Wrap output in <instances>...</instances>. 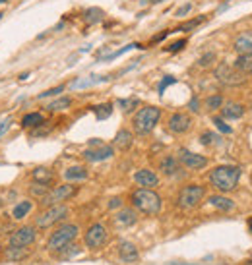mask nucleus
I'll use <instances>...</instances> for the list:
<instances>
[{
    "mask_svg": "<svg viewBox=\"0 0 252 265\" xmlns=\"http://www.w3.org/2000/svg\"><path fill=\"white\" fill-rule=\"evenodd\" d=\"M239 178H241V168L235 166V165H221V166H216L212 172H210V182L216 190H219L221 194L225 192H233L239 184Z\"/></svg>",
    "mask_w": 252,
    "mask_h": 265,
    "instance_id": "nucleus-1",
    "label": "nucleus"
},
{
    "mask_svg": "<svg viewBox=\"0 0 252 265\" xmlns=\"http://www.w3.org/2000/svg\"><path fill=\"white\" fill-rule=\"evenodd\" d=\"M132 205L144 215H157L163 207L161 196L153 192V188H138L132 192Z\"/></svg>",
    "mask_w": 252,
    "mask_h": 265,
    "instance_id": "nucleus-2",
    "label": "nucleus"
},
{
    "mask_svg": "<svg viewBox=\"0 0 252 265\" xmlns=\"http://www.w3.org/2000/svg\"><path fill=\"white\" fill-rule=\"evenodd\" d=\"M159 118H161V109H159V107H151V105H149V107H142V109L134 115V118H132L134 132L138 133V135L149 133L157 126Z\"/></svg>",
    "mask_w": 252,
    "mask_h": 265,
    "instance_id": "nucleus-3",
    "label": "nucleus"
},
{
    "mask_svg": "<svg viewBox=\"0 0 252 265\" xmlns=\"http://www.w3.org/2000/svg\"><path fill=\"white\" fill-rule=\"evenodd\" d=\"M76 236H78V227L76 225H64V227H60L58 231L53 232V236L47 242V248L51 252H60L62 248L72 244L76 240Z\"/></svg>",
    "mask_w": 252,
    "mask_h": 265,
    "instance_id": "nucleus-4",
    "label": "nucleus"
},
{
    "mask_svg": "<svg viewBox=\"0 0 252 265\" xmlns=\"http://www.w3.org/2000/svg\"><path fill=\"white\" fill-rule=\"evenodd\" d=\"M206 196V188L200 186V184H188L184 186L180 192H179V198H177V203L180 209H194L202 198Z\"/></svg>",
    "mask_w": 252,
    "mask_h": 265,
    "instance_id": "nucleus-5",
    "label": "nucleus"
},
{
    "mask_svg": "<svg viewBox=\"0 0 252 265\" xmlns=\"http://www.w3.org/2000/svg\"><path fill=\"white\" fill-rule=\"evenodd\" d=\"M78 194V188L72 186V184H62V186H56L53 190L47 192V196L41 199L43 205L51 207V205H60L62 201H68L70 198H74Z\"/></svg>",
    "mask_w": 252,
    "mask_h": 265,
    "instance_id": "nucleus-6",
    "label": "nucleus"
},
{
    "mask_svg": "<svg viewBox=\"0 0 252 265\" xmlns=\"http://www.w3.org/2000/svg\"><path fill=\"white\" fill-rule=\"evenodd\" d=\"M68 207L66 205H51L45 213H41L37 219H35V225L39 227V229H49V227H53V225H56V223H60L62 219H66L68 217Z\"/></svg>",
    "mask_w": 252,
    "mask_h": 265,
    "instance_id": "nucleus-7",
    "label": "nucleus"
},
{
    "mask_svg": "<svg viewBox=\"0 0 252 265\" xmlns=\"http://www.w3.org/2000/svg\"><path fill=\"white\" fill-rule=\"evenodd\" d=\"M216 78H217V82H221L223 85H229V87L245 83V74H241L235 66H229V64H219L216 68Z\"/></svg>",
    "mask_w": 252,
    "mask_h": 265,
    "instance_id": "nucleus-8",
    "label": "nucleus"
},
{
    "mask_svg": "<svg viewBox=\"0 0 252 265\" xmlns=\"http://www.w3.org/2000/svg\"><path fill=\"white\" fill-rule=\"evenodd\" d=\"M107 240H109V234H107V229H105V225H101V223H95V225H91V227L88 229L86 236H84V242H86V246H88V248H91V250H97V248H101V246H103Z\"/></svg>",
    "mask_w": 252,
    "mask_h": 265,
    "instance_id": "nucleus-9",
    "label": "nucleus"
},
{
    "mask_svg": "<svg viewBox=\"0 0 252 265\" xmlns=\"http://www.w3.org/2000/svg\"><path fill=\"white\" fill-rule=\"evenodd\" d=\"M35 236H37V232H35L33 227H21V229L12 232L10 246H14V248H27L29 244L35 242Z\"/></svg>",
    "mask_w": 252,
    "mask_h": 265,
    "instance_id": "nucleus-10",
    "label": "nucleus"
},
{
    "mask_svg": "<svg viewBox=\"0 0 252 265\" xmlns=\"http://www.w3.org/2000/svg\"><path fill=\"white\" fill-rule=\"evenodd\" d=\"M177 159L180 161V165H182V166L192 168V170H200V168H204V166L208 165V159H206L204 155L192 153V151H188V149H179Z\"/></svg>",
    "mask_w": 252,
    "mask_h": 265,
    "instance_id": "nucleus-11",
    "label": "nucleus"
},
{
    "mask_svg": "<svg viewBox=\"0 0 252 265\" xmlns=\"http://www.w3.org/2000/svg\"><path fill=\"white\" fill-rule=\"evenodd\" d=\"M190 126H192V118H190L186 113H175V115H171L169 120H167L169 132L177 133V135L186 133L190 130Z\"/></svg>",
    "mask_w": 252,
    "mask_h": 265,
    "instance_id": "nucleus-12",
    "label": "nucleus"
},
{
    "mask_svg": "<svg viewBox=\"0 0 252 265\" xmlns=\"http://www.w3.org/2000/svg\"><path fill=\"white\" fill-rule=\"evenodd\" d=\"M113 147L109 145H99L97 149H86L84 151V159L90 161V163H101V161H107L113 157Z\"/></svg>",
    "mask_w": 252,
    "mask_h": 265,
    "instance_id": "nucleus-13",
    "label": "nucleus"
},
{
    "mask_svg": "<svg viewBox=\"0 0 252 265\" xmlns=\"http://www.w3.org/2000/svg\"><path fill=\"white\" fill-rule=\"evenodd\" d=\"M134 182H136L138 186H142V188H155V186L159 184V178H157V174H155L153 170H149V168H140V170L134 172Z\"/></svg>",
    "mask_w": 252,
    "mask_h": 265,
    "instance_id": "nucleus-14",
    "label": "nucleus"
},
{
    "mask_svg": "<svg viewBox=\"0 0 252 265\" xmlns=\"http://www.w3.org/2000/svg\"><path fill=\"white\" fill-rule=\"evenodd\" d=\"M136 221H138V215H136L134 209H121V211L113 217V225H115L117 229H128V227L136 225Z\"/></svg>",
    "mask_w": 252,
    "mask_h": 265,
    "instance_id": "nucleus-15",
    "label": "nucleus"
},
{
    "mask_svg": "<svg viewBox=\"0 0 252 265\" xmlns=\"http://www.w3.org/2000/svg\"><path fill=\"white\" fill-rule=\"evenodd\" d=\"M159 170H161L165 176H177V172L180 170V161H179L175 155H165V157L159 161Z\"/></svg>",
    "mask_w": 252,
    "mask_h": 265,
    "instance_id": "nucleus-16",
    "label": "nucleus"
},
{
    "mask_svg": "<svg viewBox=\"0 0 252 265\" xmlns=\"http://www.w3.org/2000/svg\"><path fill=\"white\" fill-rule=\"evenodd\" d=\"M233 49H235L237 54H252V31L241 33V35L235 39Z\"/></svg>",
    "mask_w": 252,
    "mask_h": 265,
    "instance_id": "nucleus-17",
    "label": "nucleus"
},
{
    "mask_svg": "<svg viewBox=\"0 0 252 265\" xmlns=\"http://www.w3.org/2000/svg\"><path fill=\"white\" fill-rule=\"evenodd\" d=\"M119 256H121V260H123L125 264H132V262L138 260V250H136V246H134L132 242L123 240V242L119 244Z\"/></svg>",
    "mask_w": 252,
    "mask_h": 265,
    "instance_id": "nucleus-18",
    "label": "nucleus"
},
{
    "mask_svg": "<svg viewBox=\"0 0 252 265\" xmlns=\"http://www.w3.org/2000/svg\"><path fill=\"white\" fill-rule=\"evenodd\" d=\"M245 115V107L239 105V103H227V105H221V116L227 118V120H237Z\"/></svg>",
    "mask_w": 252,
    "mask_h": 265,
    "instance_id": "nucleus-19",
    "label": "nucleus"
},
{
    "mask_svg": "<svg viewBox=\"0 0 252 265\" xmlns=\"http://www.w3.org/2000/svg\"><path fill=\"white\" fill-rule=\"evenodd\" d=\"M31 178L35 180V182H39V184H53V180H54V172L51 170V168H47V166H35L33 170H31Z\"/></svg>",
    "mask_w": 252,
    "mask_h": 265,
    "instance_id": "nucleus-20",
    "label": "nucleus"
},
{
    "mask_svg": "<svg viewBox=\"0 0 252 265\" xmlns=\"http://www.w3.org/2000/svg\"><path fill=\"white\" fill-rule=\"evenodd\" d=\"M208 201H210L212 207H216L219 211H233L235 209V201L229 199V198H225V196H212Z\"/></svg>",
    "mask_w": 252,
    "mask_h": 265,
    "instance_id": "nucleus-21",
    "label": "nucleus"
},
{
    "mask_svg": "<svg viewBox=\"0 0 252 265\" xmlns=\"http://www.w3.org/2000/svg\"><path fill=\"white\" fill-rule=\"evenodd\" d=\"M64 178L68 182H80L88 178V168L86 166H70L64 170Z\"/></svg>",
    "mask_w": 252,
    "mask_h": 265,
    "instance_id": "nucleus-22",
    "label": "nucleus"
},
{
    "mask_svg": "<svg viewBox=\"0 0 252 265\" xmlns=\"http://www.w3.org/2000/svg\"><path fill=\"white\" fill-rule=\"evenodd\" d=\"M132 143H134V135L130 130H119V133L115 135V147H119V149H130L132 147Z\"/></svg>",
    "mask_w": 252,
    "mask_h": 265,
    "instance_id": "nucleus-23",
    "label": "nucleus"
},
{
    "mask_svg": "<svg viewBox=\"0 0 252 265\" xmlns=\"http://www.w3.org/2000/svg\"><path fill=\"white\" fill-rule=\"evenodd\" d=\"M105 17V12L101 10V8H88L86 12H84V21H86V25H95V23H99L101 19Z\"/></svg>",
    "mask_w": 252,
    "mask_h": 265,
    "instance_id": "nucleus-24",
    "label": "nucleus"
},
{
    "mask_svg": "<svg viewBox=\"0 0 252 265\" xmlns=\"http://www.w3.org/2000/svg\"><path fill=\"white\" fill-rule=\"evenodd\" d=\"M241 74H252V54H239L235 64H233Z\"/></svg>",
    "mask_w": 252,
    "mask_h": 265,
    "instance_id": "nucleus-25",
    "label": "nucleus"
},
{
    "mask_svg": "<svg viewBox=\"0 0 252 265\" xmlns=\"http://www.w3.org/2000/svg\"><path fill=\"white\" fill-rule=\"evenodd\" d=\"M41 124H45V118H43L41 113H29V115H25L21 118V126L23 128H37Z\"/></svg>",
    "mask_w": 252,
    "mask_h": 265,
    "instance_id": "nucleus-26",
    "label": "nucleus"
},
{
    "mask_svg": "<svg viewBox=\"0 0 252 265\" xmlns=\"http://www.w3.org/2000/svg\"><path fill=\"white\" fill-rule=\"evenodd\" d=\"M31 207H33V203H31L29 199H23V201H19V203L14 207V211H12V217L19 221V219L27 217V213L31 211Z\"/></svg>",
    "mask_w": 252,
    "mask_h": 265,
    "instance_id": "nucleus-27",
    "label": "nucleus"
},
{
    "mask_svg": "<svg viewBox=\"0 0 252 265\" xmlns=\"http://www.w3.org/2000/svg\"><path fill=\"white\" fill-rule=\"evenodd\" d=\"M70 105H72V99H70V97H60V99L49 103V105H47V111H51V113H58V111L68 109Z\"/></svg>",
    "mask_w": 252,
    "mask_h": 265,
    "instance_id": "nucleus-28",
    "label": "nucleus"
},
{
    "mask_svg": "<svg viewBox=\"0 0 252 265\" xmlns=\"http://www.w3.org/2000/svg\"><path fill=\"white\" fill-rule=\"evenodd\" d=\"M49 190H51V186H47V184H39V182H35V184L29 186V194H31L33 198H39V199H43V198L47 196Z\"/></svg>",
    "mask_w": 252,
    "mask_h": 265,
    "instance_id": "nucleus-29",
    "label": "nucleus"
},
{
    "mask_svg": "<svg viewBox=\"0 0 252 265\" xmlns=\"http://www.w3.org/2000/svg\"><path fill=\"white\" fill-rule=\"evenodd\" d=\"M93 113H95V116H97L99 120H105V118L111 116V113H113V105H111V103L97 105V107H93Z\"/></svg>",
    "mask_w": 252,
    "mask_h": 265,
    "instance_id": "nucleus-30",
    "label": "nucleus"
},
{
    "mask_svg": "<svg viewBox=\"0 0 252 265\" xmlns=\"http://www.w3.org/2000/svg\"><path fill=\"white\" fill-rule=\"evenodd\" d=\"M221 105H223V97L221 95H210L206 99V109L208 111H217V109H221Z\"/></svg>",
    "mask_w": 252,
    "mask_h": 265,
    "instance_id": "nucleus-31",
    "label": "nucleus"
},
{
    "mask_svg": "<svg viewBox=\"0 0 252 265\" xmlns=\"http://www.w3.org/2000/svg\"><path fill=\"white\" fill-rule=\"evenodd\" d=\"M217 60V56H216V52H204L200 58H198V66H202V68H208V66H212L214 62Z\"/></svg>",
    "mask_w": 252,
    "mask_h": 265,
    "instance_id": "nucleus-32",
    "label": "nucleus"
},
{
    "mask_svg": "<svg viewBox=\"0 0 252 265\" xmlns=\"http://www.w3.org/2000/svg\"><path fill=\"white\" fill-rule=\"evenodd\" d=\"M125 113H130V111H134L136 107H138V99L136 97H132V99H119V103H117Z\"/></svg>",
    "mask_w": 252,
    "mask_h": 265,
    "instance_id": "nucleus-33",
    "label": "nucleus"
},
{
    "mask_svg": "<svg viewBox=\"0 0 252 265\" xmlns=\"http://www.w3.org/2000/svg\"><path fill=\"white\" fill-rule=\"evenodd\" d=\"M136 47H140L138 43H132V45H126V47H123L121 50H115V52H111V54H107L103 60H113V58H119L121 54H125V52H128V50H132V49H136Z\"/></svg>",
    "mask_w": 252,
    "mask_h": 265,
    "instance_id": "nucleus-34",
    "label": "nucleus"
},
{
    "mask_svg": "<svg viewBox=\"0 0 252 265\" xmlns=\"http://www.w3.org/2000/svg\"><path fill=\"white\" fill-rule=\"evenodd\" d=\"M204 21V17H196V19H190V21H186V23H182V25H179L175 31H190V29H194L198 23H202Z\"/></svg>",
    "mask_w": 252,
    "mask_h": 265,
    "instance_id": "nucleus-35",
    "label": "nucleus"
},
{
    "mask_svg": "<svg viewBox=\"0 0 252 265\" xmlns=\"http://www.w3.org/2000/svg\"><path fill=\"white\" fill-rule=\"evenodd\" d=\"M82 250L78 248V246H74V244H68L66 248H62L60 250V254H62V258H74V256H78Z\"/></svg>",
    "mask_w": 252,
    "mask_h": 265,
    "instance_id": "nucleus-36",
    "label": "nucleus"
},
{
    "mask_svg": "<svg viewBox=\"0 0 252 265\" xmlns=\"http://www.w3.org/2000/svg\"><path fill=\"white\" fill-rule=\"evenodd\" d=\"M184 47H186V39H179V41H175L173 45L165 47V50H167V52H179V50H182Z\"/></svg>",
    "mask_w": 252,
    "mask_h": 265,
    "instance_id": "nucleus-37",
    "label": "nucleus"
},
{
    "mask_svg": "<svg viewBox=\"0 0 252 265\" xmlns=\"http://www.w3.org/2000/svg\"><path fill=\"white\" fill-rule=\"evenodd\" d=\"M173 83H177V78H173V76H165V78L161 80V83H159V95H163L165 89H167L169 85H173Z\"/></svg>",
    "mask_w": 252,
    "mask_h": 265,
    "instance_id": "nucleus-38",
    "label": "nucleus"
},
{
    "mask_svg": "<svg viewBox=\"0 0 252 265\" xmlns=\"http://www.w3.org/2000/svg\"><path fill=\"white\" fill-rule=\"evenodd\" d=\"M214 124H216V128H217L219 132H223V133L233 132V130H231V126H229V124H225V120H223V118H219V116H216V118H214Z\"/></svg>",
    "mask_w": 252,
    "mask_h": 265,
    "instance_id": "nucleus-39",
    "label": "nucleus"
},
{
    "mask_svg": "<svg viewBox=\"0 0 252 265\" xmlns=\"http://www.w3.org/2000/svg\"><path fill=\"white\" fill-rule=\"evenodd\" d=\"M62 91H64V85H56V87H53V89H47V91H43V93L39 95V99L54 97V95H58V93H62Z\"/></svg>",
    "mask_w": 252,
    "mask_h": 265,
    "instance_id": "nucleus-40",
    "label": "nucleus"
},
{
    "mask_svg": "<svg viewBox=\"0 0 252 265\" xmlns=\"http://www.w3.org/2000/svg\"><path fill=\"white\" fill-rule=\"evenodd\" d=\"M214 139H219V137H217V135H214V133H212V132H206V133H204V135H202V143H204V145H208V143H212Z\"/></svg>",
    "mask_w": 252,
    "mask_h": 265,
    "instance_id": "nucleus-41",
    "label": "nucleus"
},
{
    "mask_svg": "<svg viewBox=\"0 0 252 265\" xmlns=\"http://www.w3.org/2000/svg\"><path fill=\"white\" fill-rule=\"evenodd\" d=\"M190 10H192V4H184L182 8H179V10H177V16H179V17H182V16H186Z\"/></svg>",
    "mask_w": 252,
    "mask_h": 265,
    "instance_id": "nucleus-42",
    "label": "nucleus"
},
{
    "mask_svg": "<svg viewBox=\"0 0 252 265\" xmlns=\"http://www.w3.org/2000/svg\"><path fill=\"white\" fill-rule=\"evenodd\" d=\"M188 107H190V111H192V113H198V107H200L198 99H196V97H192V99H190V103H188Z\"/></svg>",
    "mask_w": 252,
    "mask_h": 265,
    "instance_id": "nucleus-43",
    "label": "nucleus"
},
{
    "mask_svg": "<svg viewBox=\"0 0 252 265\" xmlns=\"http://www.w3.org/2000/svg\"><path fill=\"white\" fill-rule=\"evenodd\" d=\"M169 33H173V31H163V33H159V35H155V37L151 39V43H159V41H163V39H165V37H167Z\"/></svg>",
    "mask_w": 252,
    "mask_h": 265,
    "instance_id": "nucleus-44",
    "label": "nucleus"
},
{
    "mask_svg": "<svg viewBox=\"0 0 252 265\" xmlns=\"http://www.w3.org/2000/svg\"><path fill=\"white\" fill-rule=\"evenodd\" d=\"M121 203H123V199H121V198H113V199H111V203H109V207H111V209H117V207H121Z\"/></svg>",
    "mask_w": 252,
    "mask_h": 265,
    "instance_id": "nucleus-45",
    "label": "nucleus"
},
{
    "mask_svg": "<svg viewBox=\"0 0 252 265\" xmlns=\"http://www.w3.org/2000/svg\"><path fill=\"white\" fill-rule=\"evenodd\" d=\"M10 124H12V120H6V122H2V126H0V137H2L4 133L8 132V128H10Z\"/></svg>",
    "mask_w": 252,
    "mask_h": 265,
    "instance_id": "nucleus-46",
    "label": "nucleus"
},
{
    "mask_svg": "<svg viewBox=\"0 0 252 265\" xmlns=\"http://www.w3.org/2000/svg\"><path fill=\"white\" fill-rule=\"evenodd\" d=\"M163 0H140V4H159Z\"/></svg>",
    "mask_w": 252,
    "mask_h": 265,
    "instance_id": "nucleus-47",
    "label": "nucleus"
},
{
    "mask_svg": "<svg viewBox=\"0 0 252 265\" xmlns=\"http://www.w3.org/2000/svg\"><path fill=\"white\" fill-rule=\"evenodd\" d=\"M249 227H251V232H252V219L249 221Z\"/></svg>",
    "mask_w": 252,
    "mask_h": 265,
    "instance_id": "nucleus-48",
    "label": "nucleus"
},
{
    "mask_svg": "<svg viewBox=\"0 0 252 265\" xmlns=\"http://www.w3.org/2000/svg\"><path fill=\"white\" fill-rule=\"evenodd\" d=\"M2 205H4V201H2V199H0V207H2Z\"/></svg>",
    "mask_w": 252,
    "mask_h": 265,
    "instance_id": "nucleus-49",
    "label": "nucleus"
},
{
    "mask_svg": "<svg viewBox=\"0 0 252 265\" xmlns=\"http://www.w3.org/2000/svg\"><path fill=\"white\" fill-rule=\"evenodd\" d=\"M0 17H2V14H0Z\"/></svg>",
    "mask_w": 252,
    "mask_h": 265,
    "instance_id": "nucleus-50",
    "label": "nucleus"
},
{
    "mask_svg": "<svg viewBox=\"0 0 252 265\" xmlns=\"http://www.w3.org/2000/svg\"><path fill=\"white\" fill-rule=\"evenodd\" d=\"M0 126H2V122H0Z\"/></svg>",
    "mask_w": 252,
    "mask_h": 265,
    "instance_id": "nucleus-51",
    "label": "nucleus"
}]
</instances>
